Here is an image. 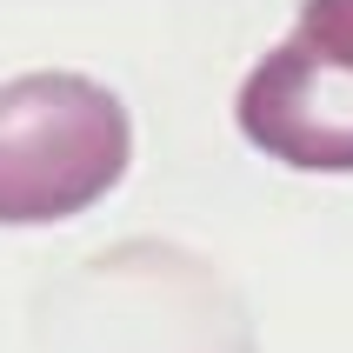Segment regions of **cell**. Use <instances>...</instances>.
<instances>
[{"mask_svg":"<svg viewBox=\"0 0 353 353\" xmlns=\"http://www.w3.org/2000/svg\"><path fill=\"white\" fill-rule=\"evenodd\" d=\"M234 127L294 174H353V34L294 20V34L240 80Z\"/></svg>","mask_w":353,"mask_h":353,"instance_id":"cell-2","label":"cell"},{"mask_svg":"<svg viewBox=\"0 0 353 353\" xmlns=\"http://www.w3.org/2000/svg\"><path fill=\"white\" fill-rule=\"evenodd\" d=\"M300 27H327V34H353V0H300Z\"/></svg>","mask_w":353,"mask_h":353,"instance_id":"cell-3","label":"cell"},{"mask_svg":"<svg viewBox=\"0 0 353 353\" xmlns=\"http://www.w3.org/2000/svg\"><path fill=\"white\" fill-rule=\"evenodd\" d=\"M134 167V114L67 67L0 80V227H60Z\"/></svg>","mask_w":353,"mask_h":353,"instance_id":"cell-1","label":"cell"}]
</instances>
